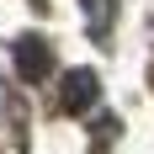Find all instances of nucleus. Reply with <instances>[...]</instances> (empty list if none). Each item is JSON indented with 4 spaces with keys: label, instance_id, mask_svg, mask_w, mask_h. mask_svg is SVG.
<instances>
[{
    "label": "nucleus",
    "instance_id": "f257e3e1",
    "mask_svg": "<svg viewBox=\"0 0 154 154\" xmlns=\"http://www.w3.org/2000/svg\"><path fill=\"white\" fill-rule=\"evenodd\" d=\"M96 101H101V80H96V69H69V75L59 80V112L80 117V112H91Z\"/></svg>",
    "mask_w": 154,
    "mask_h": 154
},
{
    "label": "nucleus",
    "instance_id": "f03ea898",
    "mask_svg": "<svg viewBox=\"0 0 154 154\" xmlns=\"http://www.w3.org/2000/svg\"><path fill=\"white\" fill-rule=\"evenodd\" d=\"M11 59H16V75H21V80H43L48 69H53V53H48V43L37 37V32H27V37H16Z\"/></svg>",
    "mask_w": 154,
    "mask_h": 154
},
{
    "label": "nucleus",
    "instance_id": "7ed1b4c3",
    "mask_svg": "<svg viewBox=\"0 0 154 154\" xmlns=\"http://www.w3.org/2000/svg\"><path fill=\"white\" fill-rule=\"evenodd\" d=\"M85 21H91V32H106L112 27V0H85Z\"/></svg>",
    "mask_w": 154,
    "mask_h": 154
}]
</instances>
